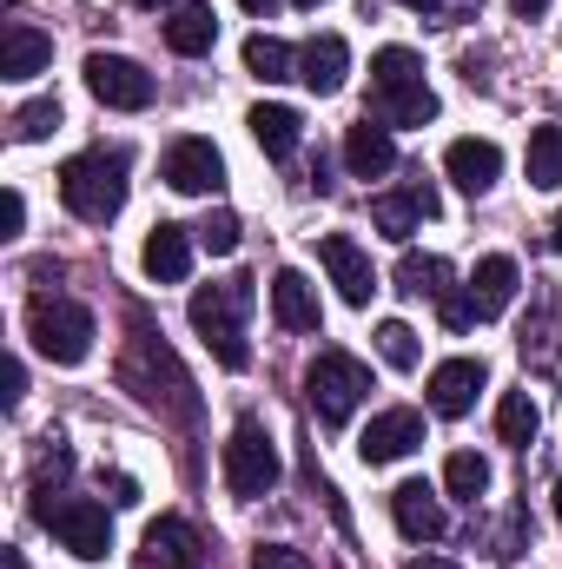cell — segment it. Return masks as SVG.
<instances>
[{
	"label": "cell",
	"mask_w": 562,
	"mask_h": 569,
	"mask_svg": "<svg viewBox=\"0 0 562 569\" xmlns=\"http://www.w3.org/2000/svg\"><path fill=\"white\" fill-rule=\"evenodd\" d=\"M225 483L232 497H265L279 483V443L259 418H239L232 425V443H225Z\"/></svg>",
	"instance_id": "obj_8"
},
{
	"label": "cell",
	"mask_w": 562,
	"mask_h": 569,
	"mask_svg": "<svg viewBox=\"0 0 562 569\" xmlns=\"http://www.w3.org/2000/svg\"><path fill=\"white\" fill-rule=\"evenodd\" d=\"M344 166H351V179H384V172L398 166V140H391V127L364 113V120L344 133Z\"/></svg>",
	"instance_id": "obj_16"
},
{
	"label": "cell",
	"mask_w": 562,
	"mask_h": 569,
	"mask_svg": "<svg viewBox=\"0 0 562 569\" xmlns=\"http://www.w3.org/2000/svg\"><path fill=\"white\" fill-rule=\"evenodd\" d=\"M291 7H304V13H318V7H324V0H291Z\"/></svg>",
	"instance_id": "obj_43"
},
{
	"label": "cell",
	"mask_w": 562,
	"mask_h": 569,
	"mask_svg": "<svg viewBox=\"0 0 562 569\" xmlns=\"http://www.w3.org/2000/svg\"><path fill=\"white\" fill-rule=\"evenodd\" d=\"M87 93L113 113H145L152 107V73L127 53H87Z\"/></svg>",
	"instance_id": "obj_9"
},
{
	"label": "cell",
	"mask_w": 562,
	"mask_h": 569,
	"mask_svg": "<svg viewBox=\"0 0 562 569\" xmlns=\"http://www.w3.org/2000/svg\"><path fill=\"white\" fill-rule=\"evenodd\" d=\"M0 226H7V239L27 226V199H20V192H7V199H0Z\"/></svg>",
	"instance_id": "obj_37"
},
{
	"label": "cell",
	"mask_w": 562,
	"mask_h": 569,
	"mask_svg": "<svg viewBox=\"0 0 562 569\" xmlns=\"http://www.w3.org/2000/svg\"><path fill=\"white\" fill-rule=\"evenodd\" d=\"M252 569H311V563H304V550H291V543H259V550H252Z\"/></svg>",
	"instance_id": "obj_36"
},
{
	"label": "cell",
	"mask_w": 562,
	"mask_h": 569,
	"mask_svg": "<svg viewBox=\"0 0 562 569\" xmlns=\"http://www.w3.org/2000/svg\"><path fill=\"white\" fill-rule=\"evenodd\" d=\"M418 199L411 192H398V199H371V226L384 232V239H398V246H411V232H418Z\"/></svg>",
	"instance_id": "obj_30"
},
{
	"label": "cell",
	"mask_w": 562,
	"mask_h": 569,
	"mask_svg": "<svg viewBox=\"0 0 562 569\" xmlns=\"http://www.w3.org/2000/svg\"><path fill=\"white\" fill-rule=\"evenodd\" d=\"M252 279H219L192 291V331L205 338V351L225 365V371H245L252 365V345H245V311H252Z\"/></svg>",
	"instance_id": "obj_2"
},
{
	"label": "cell",
	"mask_w": 562,
	"mask_h": 569,
	"mask_svg": "<svg viewBox=\"0 0 562 569\" xmlns=\"http://www.w3.org/2000/svg\"><path fill=\"white\" fill-rule=\"evenodd\" d=\"M33 523H47L60 537V550H73L80 563H100L113 550V523H107V503L93 497H53V490H33Z\"/></svg>",
	"instance_id": "obj_7"
},
{
	"label": "cell",
	"mask_w": 562,
	"mask_h": 569,
	"mask_svg": "<svg viewBox=\"0 0 562 569\" xmlns=\"http://www.w3.org/2000/svg\"><path fill=\"white\" fill-rule=\"evenodd\" d=\"M536 425H543L536 398H530V391H503V405H496V437H503V443H516V450H530Z\"/></svg>",
	"instance_id": "obj_26"
},
{
	"label": "cell",
	"mask_w": 562,
	"mask_h": 569,
	"mask_svg": "<svg viewBox=\"0 0 562 569\" xmlns=\"http://www.w3.org/2000/svg\"><path fill=\"white\" fill-rule=\"evenodd\" d=\"M483 358H450V365H436L430 371V411L436 418H463L470 405H476V391H483Z\"/></svg>",
	"instance_id": "obj_13"
},
{
	"label": "cell",
	"mask_w": 562,
	"mask_h": 569,
	"mask_svg": "<svg viewBox=\"0 0 562 569\" xmlns=\"http://www.w3.org/2000/svg\"><path fill=\"white\" fill-rule=\"evenodd\" d=\"M7 127H13V140H20V146L47 140V133L60 127V100H27V107H20V113L7 120Z\"/></svg>",
	"instance_id": "obj_32"
},
{
	"label": "cell",
	"mask_w": 562,
	"mask_h": 569,
	"mask_svg": "<svg viewBox=\"0 0 562 569\" xmlns=\"http://www.w3.org/2000/svg\"><path fill=\"white\" fill-rule=\"evenodd\" d=\"M510 7H516V13H523V20H536V13H543V7H550V0H510Z\"/></svg>",
	"instance_id": "obj_41"
},
{
	"label": "cell",
	"mask_w": 562,
	"mask_h": 569,
	"mask_svg": "<svg viewBox=\"0 0 562 569\" xmlns=\"http://www.w3.org/2000/svg\"><path fill=\"white\" fill-rule=\"evenodd\" d=\"M523 166H530V186H536V192H556L562 186V127H536Z\"/></svg>",
	"instance_id": "obj_27"
},
{
	"label": "cell",
	"mask_w": 562,
	"mask_h": 569,
	"mask_svg": "<svg viewBox=\"0 0 562 569\" xmlns=\"http://www.w3.org/2000/svg\"><path fill=\"white\" fill-rule=\"evenodd\" d=\"M145 569H205V543L185 517H159L145 530Z\"/></svg>",
	"instance_id": "obj_14"
},
{
	"label": "cell",
	"mask_w": 562,
	"mask_h": 569,
	"mask_svg": "<svg viewBox=\"0 0 562 569\" xmlns=\"http://www.w3.org/2000/svg\"><path fill=\"white\" fill-rule=\"evenodd\" d=\"M318 259H324V272H331V284H338V298H344V305H371L378 272H371V259H364V246H358V239L324 232V239H318Z\"/></svg>",
	"instance_id": "obj_11"
},
{
	"label": "cell",
	"mask_w": 562,
	"mask_h": 569,
	"mask_svg": "<svg viewBox=\"0 0 562 569\" xmlns=\"http://www.w3.org/2000/svg\"><path fill=\"white\" fill-rule=\"evenodd\" d=\"M423 443V411H378L371 425H364V437H358V457L364 463H398V457H411Z\"/></svg>",
	"instance_id": "obj_12"
},
{
	"label": "cell",
	"mask_w": 562,
	"mask_h": 569,
	"mask_svg": "<svg viewBox=\"0 0 562 569\" xmlns=\"http://www.w3.org/2000/svg\"><path fill=\"white\" fill-rule=\"evenodd\" d=\"M550 239H556V252H562V212H556V232H550Z\"/></svg>",
	"instance_id": "obj_45"
},
{
	"label": "cell",
	"mask_w": 562,
	"mask_h": 569,
	"mask_svg": "<svg viewBox=\"0 0 562 569\" xmlns=\"http://www.w3.org/2000/svg\"><path fill=\"white\" fill-rule=\"evenodd\" d=\"M378 351H384V365H398V371H418V331L404 325V318H384L378 325Z\"/></svg>",
	"instance_id": "obj_31"
},
{
	"label": "cell",
	"mask_w": 562,
	"mask_h": 569,
	"mask_svg": "<svg viewBox=\"0 0 562 569\" xmlns=\"http://www.w3.org/2000/svg\"><path fill=\"white\" fill-rule=\"evenodd\" d=\"M245 127H252L259 152H265V159H279V166L298 152V140H304V113H298V107H252V120H245Z\"/></svg>",
	"instance_id": "obj_22"
},
{
	"label": "cell",
	"mask_w": 562,
	"mask_h": 569,
	"mask_svg": "<svg viewBox=\"0 0 562 569\" xmlns=\"http://www.w3.org/2000/svg\"><path fill=\"white\" fill-rule=\"evenodd\" d=\"M550 497H556V517H562V483H556V490H550Z\"/></svg>",
	"instance_id": "obj_46"
},
{
	"label": "cell",
	"mask_w": 562,
	"mask_h": 569,
	"mask_svg": "<svg viewBox=\"0 0 562 569\" xmlns=\"http://www.w3.org/2000/svg\"><path fill=\"white\" fill-rule=\"evenodd\" d=\"M272 318H279L284 331H318V291H311L304 272L284 266L279 279H272Z\"/></svg>",
	"instance_id": "obj_23"
},
{
	"label": "cell",
	"mask_w": 562,
	"mask_h": 569,
	"mask_svg": "<svg viewBox=\"0 0 562 569\" xmlns=\"http://www.w3.org/2000/svg\"><path fill=\"white\" fill-rule=\"evenodd\" d=\"M165 186L185 192V199H205L225 186V159L212 140H172L165 146Z\"/></svg>",
	"instance_id": "obj_10"
},
{
	"label": "cell",
	"mask_w": 562,
	"mask_h": 569,
	"mask_svg": "<svg viewBox=\"0 0 562 569\" xmlns=\"http://www.w3.org/2000/svg\"><path fill=\"white\" fill-rule=\"evenodd\" d=\"M443 172H450L463 192H490V186L503 179V146H496V140H450Z\"/></svg>",
	"instance_id": "obj_18"
},
{
	"label": "cell",
	"mask_w": 562,
	"mask_h": 569,
	"mask_svg": "<svg viewBox=\"0 0 562 569\" xmlns=\"http://www.w3.org/2000/svg\"><path fill=\"white\" fill-rule=\"evenodd\" d=\"M443 490H450L456 503H476V497L490 490V463H483L476 450H456V457L443 463Z\"/></svg>",
	"instance_id": "obj_28"
},
{
	"label": "cell",
	"mask_w": 562,
	"mask_h": 569,
	"mask_svg": "<svg viewBox=\"0 0 562 569\" xmlns=\"http://www.w3.org/2000/svg\"><path fill=\"white\" fill-rule=\"evenodd\" d=\"M404 569H456V563H450V557H411Z\"/></svg>",
	"instance_id": "obj_40"
},
{
	"label": "cell",
	"mask_w": 562,
	"mask_h": 569,
	"mask_svg": "<svg viewBox=\"0 0 562 569\" xmlns=\"http://www.w3.org/2000/svg\"><path fill=\"white\" fill-rule=\"evenodd\" d=\"M47 60H53V40L40 27H27V20L0 27V80H33Z\"/></svg>",
	"instance_id": "obj_21"
},
{
	"label": "cell",
	"mask_w": 562,
	"mask_h": 569,
	"mask_svg": "<svg viewBox=\"0 0 562 569\" xmlns=\"http://www.w3.org/2000/svg\"><path fill=\"white\" fill-rule=\"evenodd\" d=\"M67 477H73V450H67V443H53V450L40 457V470H33V490H53V497H60V483H67Z\"/></svg>",
	"instance_id": "obj_34"
},
{
	"label": "cell",
	"mask_w": 562,
	"mask_h": 569,
	"mask_svg": "<svg viewBox=\"0 0 562 569\" xmlns=\"http://www.w3.org/2000/svg\"><path fill=\"white\" fill-rule=\"evenodd\" d=\"M212 40H219V20H212V7H199V0H185V7L165 20V47L185 53V60L212 53Z\"/></svg>",
	"instance_id": "obj_24"
},
{
	"label": "cell",
	"mask_w": 562,
	"mask_h": 569,
	"mask_svg": "<svg viewBox=\"0 0 562 569\" xmlns=\"http://www.w3.org/2000/svg\"><path fill=\"white\" fill-rule=\"evenodd\" d=\"M239 7H245V13H259V20H272V7H279V0H239Z\"/></svg>",
	"instance_id": "obj_42"
},
{
	"label": "cell",
	"mask_w": 562,
	"mask_h": 569,
	"mask_svg": "<svg viewBox=\"0 0 562 569\" xmlns=\"http://www.w3.org/2000/svg\"><path fill=\"white\" fill-rule=\"evenodd\" d=\"M516 284H523V272H516V259L510 252H490L476 272H470V311L476 318H496V311H510V298H516Z\"/></svg>",
	"instance_id": "obj_20"
},
{
	"label": "cell",
	"mask_w": 562,
	"mask_h": 569,
	"mask_svg": "<svg viewBox=\"0 0 562 569\" xmlns=\"http://www.w3.org/2000/svg\"><path fill=\"white\" fill-rule=\"evenodd\" d=\"M398 291L443 305V298H450V266H443L436 252H404V259H398Z\"/></svg>",
	"instance_id": "obj_25"
},
{
	"label": "cell",
	"mask_w": 562,
	"mask_h": 569,
	"mask_svg": "<svg viewBox=\"0 0 562 569\" xmlns=\"http://www.w3.org/2000/svg\"><path fill=\"white\" fill-rule=\"evenodd\" d=\"M27 338H33V351L53 358V365H87L100 331H93V311H87L80 298H53V291H40V298L27 305Z\"/></svg>",
	"instance_id": "obj_5"
},
{
	"label": "cell",
	"mask_w": 562,
	"mask_h": 569,
	"mask_svg": "<svg viewBox=\"0 0 562 569\" xmlns=\"http://www.w3.org/2000/svg\"><path fill=\"white\" fill-rule=\"evenodd\" d=\"M7 569H27V563H20V557H7Z\"/></svg>",
	"instance_id": "obj_47"
},
{
	"label": "cell",
	"mask_w": 562,
	"mask_h": 569,
	"mask_svg": "<svg viewBox=\"0 0 562 569\" xmlns=\"http://www.w3.org/2000/svg\"><path fill=\"white\" fill-rule=\"evenodd\" d=\"M133 7H145V13H152V7H172V0H133Z\"/></svg>",
	"instance_id": "obj_44"
},
{
	"label": "cell",
	"mask_w": 562,
	"mask_h": 569,
	"mask_svg": "<svg viewBox=\"0 0 562 569\" xmlns=\"http://www.w3.org/2000/svg\"><path fill=\"white\" fill-rule=\"evenodd\" d=\"M140 266L152 284H179L192 272V232L185 226H152L145 246H140Z\"/></svg>",
	"instance_id": "obj_19"
},
{
	"label": "cell",
	"mask_w": 562,
	"mask_h": 569,
	"mask_svg": "<svg viewBox=\"0 0 562 569\" xmlns=\"http://www.w3.org/2000/svg\"><path fill=\"white\" fill-rule=\"evenodd\" d=\"M20 398H27V365L13 358V365H7V405H20Z\"/></svg>",
	"instance_id": "obj_38"
},
{
	"label": "cell",
	"mask_w": 562,
	"mask_h": 569,
	"mask_svg": "<svg viewBox=\"0 0 562 569\" xmlns=\"http://www.w3.org/2000/svg\"><path fill=\"white\" fill-rule=\"evenodd\" d=\"M391 517H398V530H404L411 543H436V537L450 530V517H443V503H436L430 483H398V490H391Z\"/></svg>",
	"instance_id": "obj_17"
},
{
	"label": "cell",
	"mask_w": 562,
	"mask_h": 569,
	"mask_svg": "<svg viewBox=\"0 0 562 569\" xmlns=\"http://www.w3.org/2000/svg\"><path fill=\"white\" fill-rule=\"evenodd\" d=\"M107 490H113V503H140V483H133V477H113Z\"/></svg>",
	"instance_id": "obj_39"
},
{
	"label": "cell",
	"mask_w": 562,
	"mask_h": 569,
	"mask_svg": "<svg viewBox=\"0 0 562 569\" xmlns=\"http://www.w3.org/2000/svg\"><path fill=\"white\" fill-rule=\"evenodd\" d=\"M371 120H384V127H430L436 120V93H430L423 60L411 47L371 53Z\"/></svg>",
	"instance_id": "obj_1"
},
{
	"label": "cell",
	"mask_w": 562,
	"mask_h": 569,
	"mask_svg": "<svg viewBox=\"0 0 562 569\" xmlns=\"http://www.w3.org/2000/svg\"><path fill=\"white\" fill-rule=\"evenodd\" d=\"M344 73H351V47H344V33H311V40L298 47V80H304L311 93H338Z\"/></svg>",
	"instance_id": "obj_15"
},
{
	"label": "cell",
	"mask_w": 562,
	"mask_h": 569,
	"mask_svg": "<svg viewBox=\"0 0 562 569\" xmlns=\"http://www.w3.org/2000/svg\"><path fill=\"white\" fill-rule=\"evenodd\" d=\"M199 246H205V252H219V259H225V252H239V219H232V212H212V219L199 226Z\"/></svg>",
	"instance_id": "obj_33"
},
{
	"label": "cell",
	"mask_w": 562,
	"mask_h": 569,
	"mask_svg": "<svg viewBox=\"0 0 562 569\" xmlns=\"http://www.w3.org/2000/svg\"><path fill=\"white\" fill-rule=\"evenodd\" d=\"M60 199H67V212H73V219L107 226V219L127 206V152L93 146V152L67 159V166H60Z\"/></svg>",
	"instance_id": "obj_4"
},
{
	"label": "cell",
	"mask_w": 562,
	"mask_h": 569,
	"mask_svg": "<svg viewBox=\"0 0 562 569\" xmlns=\"http://www.w3.org/2000/svg\"><path fill=\"white\" fill-rule=\"evenodd\" d=\"M245 67H252L259 80H298V53H291L284 40H272V33H252V40H245Z\"/></svg>",
	"instance_id": "obj_29"
},
{
	"label": "cell",
	"mask_w": 562,
	"mask_h": 569,
	"mask_svg": "<svg viewBox=\"0 0 562 569\" xmlns=\"http://www.w3.org/2000/svg\"><path fill=\"white\" fill-rule=\"evenodd\" d=\"M371 398V371L351 358V351H318L311 365H304V405L318 411V425L338 430L351 425V411Z\"/></svg>",
	"instance_id": "obj_6"
},
{
	"label": "cell",
	"mask_w": 562,
	"mask_h": 569,
	"mask_svg": "<svg viewBox=\"0 0 562 569\" xmlns=\"http://www.w3.org/2000/svg\"><path fill=\"white\" fill-rule=\"evenodd\" d=\"M411 13H423V20H470V13H483V0H404Z\"/></svg>",
	"instance_id": "obj_35"
},
{
	"label": "cell",
	"mask_w": 562,
	"mask_h": 569,
	"mask_svg": "<svg viewBox=\"0 0 562 569\" xmlns=\"http://www.w3.org/2000/svg\"><path fill=\"white\" fill-rule=\"evenodd\" d=\"M120 385L152 405V411H172V418H192L199 411V398H192V378L179 371V358L152 338V331H133V345H127V358H120Z\"/></svg>",
	"instance_id": "obj_3"
}]
</instances>
